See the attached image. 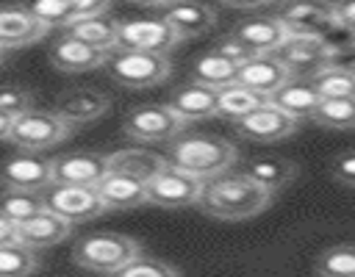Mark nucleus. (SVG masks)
<instances>
[{"label":"nucleus","mask_w":355,"mask_h":277,"mask_svg":"<svg viewBox=\"0 0 355 277\" xmlns=\"http://www.w3.org/2000/svg\"><path fill=\"white\" fill-rule=\"evenodd\" d=\"M69 36L103 50V53H114L119 47V19H114L111 14H97V17H86L78 19L67 28Z\"/></svg>","instance_id":"26"},{"label":"nucleus","mask_w":355,"mask_h":277,"mask_svg":"<svg viewBox=\"0 0 355 277\" xmlns=\"http://www.w3.org/2000/svg\"><path fill=\"white\" fill-rule=\"evenodd\" d=\"M67 3L72 6L75 22H78V19H86V17L108 14V8H111V0H67Z\"/></svg>","instance_id":"40"},{"label":"nucleus","mask_w":355,"mask_h":277,"mask_svg":"<svg viewBox=\"0 0 355 277\" xmlns=\"http://www.w3.org/2000/svg\"><path fill=\"white\" fill-rule=\"evenodd\" d=\"M316 277H355V244H336L316 255Z\"/></svg>","instance_id":"32"},{"label":"nucleus","mask_w":355,"mask_h":277,"mask_svg":"<svg viewBox=\"0 0 355 277\" xmlns=\"http://www.w3.org/2000/svg\"><path fill=\"white\" fill-rule=\"evenodd\" d=\"M166 105L189 125V122H197V119H208V116H216V91L202 86V83H183L180 89H175L166 100Z\"/></svg>","instance_id":"24"},{"label":"nucleus","mask_w":355,"mask_h":277,"mask_svg":"<svg viewBox=\"0 0 355 277\" xmlns=\"http://www.w3.org/2000/svg\"><path fill=\"white\" fill-rule=\"evenodd\" d=\"M94 191L105 211H130L147 202V183L128 175H116V172H108L94 186Z\"/></svg>","instance_id":"22"},{"label":"nucleus","mask_w":355,"mask_h":277,"mask_svg":"<svg viewBox=\"0 0 355 277\" xmlns=\"http://www.w3.org/2000/svg\"><path fill=\"white\" fill-rule=\"evenodd\" d=\"M200 194H202V180L175 169L172 163L147 183V202L158 208H169V211L197 205Z\"/></svg>","instance_id":"11"},{"label":"nucleus","mask_w":355,"mask_h":277,"mask_svg":"<svg viewBox=\"0 0 355 277\" xmlns=\"http://www.w3.org/2000/svg\"><path fill=\"white\" fill-rule=\"evenodd\" d=\"M236 80L263 97H272L286 80H291V72L275 53H269V55H252L250 61H244L239 66Z\"/></svg>","instance_id":"18"},{"label":"nucleus","mask_w":355,"mask_h":277,"mask_svg":"<svg viewBox=\"0 0 355 277\" xmlns=\"http://www.w3.org/2000/svg\"><path fill=\"white\" fill-rule=\"evenodd\" d=\"M72 233V224L64 222L61 216L50 213L47 208L42 213H36L33 219L22 222V224H14V238L19 244H25L28 249L39 252V249H47V247H55L58 241H64L67 235Z\"/></svg>","instance_id":"21"},{"label":"nucleus","mask_w":355,"mask_h":277,"mask_svg":"<svg viewBox=\"0 0 355 277\" xmlns=\"http://www.w3.org/2000/svg\"><path fill=\"white\" fill-rule=\"evenodd\" d=\"M122 130L133 141L164 144V141H175L186 130V122L166 102H144L125 114Z\"/></svg>","instance_id":"4"},{"label":"nucleus","mask_w":355,"mask_h":277,"mask_svg":"<svg viewBox=\"0 0 355 277\" xmlns=\"http://www.w3.org/2000/svg\"><path fill=\"white\" fill-rule=\"evenodd\" d=\"M272 202V194L266 188H261L252 177H247L244 172H225L214 180L202 183V194L197 199V205L222 222H241V219H252L261 211H266Z\"/></svg>","instance_id":"1"},{"label":"nucleus","mask_w":355,"mask_h":277,"mask_svg":"<svg viewBox=\"0 0 355 277\" xmlns=\"http://www.w3.org/2000/svg\"><path fill=\"white\" fill-rule=\"evenodd\" d=\"M333 177L349 188H355V150H347L341 152L336 161H333Z\"/></svg>","instance_id":"39"},{"label":"nucleus","mask_w":355,"mask_h":277,"mask_svg":"<svg viewBox=\"0 0 355 277\" xmlns=\"http://www.w3.org/2000/svg\"><path fill=\"white\" fill-rule=\"evenodd\" d=\"M269 102L300 122V119H311L313 116V111L319 108L322 97H319V91L313 89V83L308 78H291L269 97Z\"/></svg>","instance_id":"25"},{"label":"nucleus","mask_w":355,"mask_h":277,"mask_svg":"<svg viewBox=\"0 0 355 277\" xmlns=\"http://www.w3.org/2000/svg\"><path fill=\"white\" fill-rule=\"evenodd\" d=\"M322 100H355V66L330 64L311 78Z\"/></svg>","instance_id":"30"},{"label":"nucleus","mask_w":355,"mask_h":277,"mask_svg":"<svg viewBox=\"0 0 355 277\" xmlns=\"http://www.w3.org/2000/svg\"><path fill=\"white\" fill-rule=\"evenodd\" d=\"M44 211V197L36 194V191H17V188H6L0 194V213L14 222V224H22L28 219H33L36 213Z\"/></svg>","instance_id":"31"},{"label":"nucleus","mask_w":355,"mask_h":277,"mask_svg":"<svg viewBox=\"0 0 355 277\" xmlns=\"http://www.w3.org/2000/svg\"><path fill=\"white\" fill-rule=\"evenodd\" d=\"M141 255V244L125 233H89L72 247V260L97 274H116Z\"/></svg>","instance_id":"3"},{"label":"nucleus","mask_w":355,"mask_h":277,"mask_svg":"<svg viewBox=\"0 0 355 277\" xmlns=\"http://www.w3.org/2000/svg\"><path fill=\"white\" fill-rule=\"evenodd\" d=\"M236 75H239V64L227 61L225 55H219L214 50L205 53V55H200L194 61V66H191V80L194 83H202V86H208L214 91L236 83Z\"/></svg>","instance_id":"29"},{"label":"nucleus","mask_w":355,"mask_h":277,"mask_svg":"<svg viewBox=\"0 0 355 277\" xmlns=\"http://www.w3.org/2000/svg\"><path fill=\"white\" fill-rule=\"evenodd\" d=\"M275 17L286 25L288 36H330L341 30L338 8L330 0H280Z\"/></svg>","instance_id":"6"},{"label":"nucleus","mask_w":355,"mask_h":277,"mask_svg":"<svg viewBox=\"0 0 355 277\" xmlns=\"http://www.w3.org/2000/svg\"><path fill=\"white\" fill-rule=\"evenodd\" d=\"M31 108H33V94L28 89H22V86H0V114H6L8 119H17Z\"/></svg>","instance_id":"37"},{"label":"nucleus","mask_w":355,"mask_h":277,"mask_svg":"<svg viewBox=\"0 0 355 277\" xmlns=\"http://www.w3.org/2000/svg\"><path fill=\"white\" fill-rule=\"evenodd\" d=\"M166 161L175 169L205 183V180H214V177L230 172V166L239 161V150H236V144H230L222 136L194 133V136H178L169 147Z\"/></svg>","instance_id":"2"},{"label":"nucleus","mask_w":355,"mask_h":277,"mask_svg":"<svg viewBox=\"0 0 355 277\" xmlns=\"http://www.w3.org/2000/svg\"><path fill=\"white\" fill-rule=\"evenodd\" d=\"M214 53H219V55H225L227 61H233V64H244V61H250L255 53L247 47V44H241L233 33H227V36H222V39H216V44H214Z\"/></svg>","instance_id":"38"},{"label":"nucleus","mask_w":355,"mask_h":277,"mask_svg":"<svg viewBox=\"0 0 355 277\" xmlns=\"http://www.w3.org/2000/svg\"><path fill=\"white\" fill-rule=\"evenodd\" d=\"M311 119L322 127L349 130L355 127V100H322Z\"/></svg>","instance_id":"34"},{"label":"nucleus","mask_w":355,"mask_h":277,"mask_svg":"<svg viewBox=\"0 0 355 277\" xmlns=\"http://www.w3.org/2000/svg\"><path fill=\"white\" fill-rule=\"evenodd\" d=\"M108 75L128 89H147L158 86L169 78L172 64L169 55H153V53H136V50H114L105 61Z\"/></svg>","instance_id":"5"},{"label":"nucleus","mask_w":355,"mask_h":277,"mask_svg":"<svg viewBox=\"0 0 355 277\" xmlns=\"http://www.w3.org/2000/svg\"><path fill=\"white\" fill-rule=\"evenodd\" d=\"M11 122L6 114H0V141H8V133H11Z\"/></svg>","instance_id":"45"},{"label":"nucleus","mask_w":355,"mask_h":277,"mask_svg":"<svg viewBox=\"0 0 355 277\" xmlns=\"http://www.w3.org/2000/svg\"><path fill=\"white\" fill-rule=\"evenodd\" d=\"M111 53H103L69 33L58 36L53 44H50V64L61 72H89V69H97V66H105Z\"/></svg>","instance_id":"17"},{"label":"nucleus","mask_w":355,"mask_h":277,"mask_svg":"<svg viewBox=\"0 0 355 277\" xmlns=\"http://www.w3.org/2000/svg\"><path fill=\"white\" fill-rule=\"evenodd\" d=\"M263 102H269V97L247 89V86H241L236 80V83H230V86H225V89L216 91V116H225L230 122H239L241 116H247L250 111L261 108Z\"/></svg>","instance_id":"28"},{"label":"nucleus","mask_w":355,"mask_h":277,"mask_svg":"<svg viewBox=\"0 0 355 277\" xmlns=\"http://www.w3.org/2000/svg\"><path fill=\"white\" fill-rule=\"evenodd\" d=\"M275 55L286 64L291 78H308V80L324 66L336 64V47L324 36H294L291 33Z\"/></svg>","instance_id":"8"},{"label":"nucleus","mask_w":355,"mask_h":277,"mask_svg":"<svg viewBox=\"0 0 355 277\" xmlns=\"http://www.w3.org/2000/svg\"><path fill=\"white\" fill-rule=\"evenodd\" d=\"M166 166H169V161L161 152L147 150V147H125V150H116L108 155V172L128 175L141 183H150Z\"/></svg>","instance_id":"23"},{"label":"nucleus","mask_w":355,"mask_h":277,"mask_svg":"<svg viewBox=\"0 0 355 277\" xmlns=\"http://www.w3.org/2000/svg\"><path fill=\"white\" fill-rule=\"evenodd\" d=\"M180 39L202 36L216 25V11L205 0H175L161 14Z\"/></svg>","instance_id":"19"},{"label":"nucleus","mask_w":355,"mask_h":277,"mask_svg":"<svg viewBox=\"0 0 355 277\" xmlns=\"http://www.w3.org/2000/svg\"><path fill=\"white\" fill-rule=\"evenodd\" d=\"M128 3L147 6V8H166V6H169V3H175V0H128Z\"/></svg>","instance_id":"44"},{"label":"nucleus","mask_w":355,"mask_h":277,"mask_svg":"<svg viewBox=\"0 0 355 277\" xmlns=\"http://www.w3.org/2000/svg\"><path fill=\"white\" fill-rule=\"evenodd\" d=\"M219 3L227 8H236V11H258V8L272 6L275 0H219Z\"/></svg>","instance_id":"42"},{"label":"nucleus","mask_w":355,"mask_h":277,"mask_svg":"<svg viewBox=\"0 0 355 277\" xmlns=\"http://www.w3.org/2000/svg\"><path fill=\"white\" fill-rule=\"evenodd\" d=\"M39 269V255L19 241L0 244V277H31Z\"/></svg>","instance_id":"33"},{"label":"nucleus","mask_w":355,"mask_h":277,"mask_svg":"<svg viewBox=\"0 0 355 277\" xmlns=\"http://www.w3.org/2000/svg\"><path fill=\"white\" fill-rule=\"evenodd\" d=\"M300 122L288 114H283L277 105L272 102H263L261 108L250 111L247 116H241L236 122V133L247 141H255V144H275V141H283L288 138L291 133H297Z\"/></svg>","instance_id":"13"},{"label":"nucleus","mask_w":355,"mask_h":277,"mask_svg":"<svg viewBox=\"0 0 355 277\" xmlns=\"http://www.w3.org/2000/svg\"><path fill=\"white\" fill-rule=\"evenodd\" d=\"M108 111H111V97L105 91H100V89H89V86L69 89V91L58 94V100L53 105V114L58 119H64L69 127L97 122Z\"/></svg>","instance_id":"14"},{"label":"nucleus","mask_w":355,"mask_h":277,"mask_svg":"<svg viewBox=\"0 0 355 277\" xmlns=\"http://www.w3.org/2000/svg\"><path fill=\"white\" fill-rule=\"evenodd\" d=\"M0 183L6 188L44 194L53 186V158L19 150L0 163Z\"/></svg>","instance_id":"10"},{"label":"nucleus","mask_w":355,"mask_h":277,"mask_svg":"<svg viewBox=\"0 0 355 277\" xmlns=\"http://www.w3.org/2000/svg\"><path fill=\"white\" fill-rule=\"evenodd\" d=\"M183 39L169 28L164 17H141L119 22V47L116 50H136L153 55H169Z\"/></svg>","instance_id":"9"},{"label":"nucleus","mask_w":355,"mask_h":277,"mask_svg":"<svg viewBox=\"0 0 355 277\" xmlns=\"http://www.w3.org/2000/svg\"><path fill=\"white\" fill-rule=\"evenodd\" d=\"M47 33H50V28L42 25L25 6H3L0 8V47L3 50H17L25 44H33Z\"/></svg>","instance_id":"20"},{"label":"nucleus","mask_w":355,"mask_h":277,"mask_svg":"<svg viewBox=\"0 0 355 277\" xmlns=\"http://www.w3.org/2000/svg\"><path fill=\"white\" fill-rule=\"evenodd\" d=\"M108 175V155L100 152H67L53 158V183L94 188Z\"/></svg>","instance_id":"15"},{"label":"nucleus","mask_w":355,"mask_h":277,"mask_svg":"<svg viewBox=\"0 0 355 277\" xmlns=\"http://www.w3.org/2000/svg\"><path fill=\"white\" fill-rule=\"evenodd\" d=\"M6 53H8V50H3V47H0V64L6 61Z\"/></svg>","instance_id":"46"},{"label":"nucleus","mask_w":355,"mask_h":277,"mask_svg":"<svg viewBox=\"0 0 355 277\" xmlns=\"http://www.w3.org/2000/svg\"><path fill=\"white\" fill-rule=\"evenodd\" d=\"M25 8L47 28H69L75 22L72 6L67 0H31Z\"/></svg>","instance_id":"35"},{"label":"nucleus","mask_w":355,"mask_h":277,"mask_svg":"<svg viewBox=\"0 0 355 277\" xmlns=\"http://www.w3.org/2000/svg\"><path fill=\"white\" fill-rule=\"evenodd\" d=\"M114 277H180V271L158 258L150 255H139L136 260H130L122 271H116Z\"/></svg>","instance_id":"36"},{"label":"nucleus","mask_w":355,"mask_h":277,"mask_svg":"<svg viewBox=\"0 0 355 277\" xmlns=\"http://www.w3.org/2000/svg\"><path fill=\"white\" fill-rule=\"evenodd\" d=\"M336 8H338V25H341V30H347V33L355 36V0H341V3H336Z\"/></svg>","instance_id":"41"},{"label":"nucleus","mask_w":355,"mask_h":277,"mask_svg":"<svg viewBox=\"0 0 355 277\" xmlns=\"http://www.w3.org/2000/svg\"><path fill=\"white\" fill-rule=\"evenodd\" d=\"M241 44H247L255 55H269L277 53L280 44L288 39L286 25L275 17V14H250L241 22L233 25L230 30Z\"/></svg>","instance_id":"16"},{"label":"nucleus","mask_w":355,"mask_h":277,"mask_svg":"<svg viewBox=\"0 0 355 277\" xmlns=\"http://www.w3.org/2000/svg\"><path fill=\"white\" fill-rule=\"evenodd\" d=\"M8 241H17V238H14V222H8V219L0 213V244H8Z\"/></svg>","instance_id":"43"},{"label":"nucleus","mask_w":355,"mask_h":277,"mask_svg":"<svg viewBox=\"0 0 355 277\" xmlns=\"http://www.w3.org/2000/svg\"><path fill=\"white\" fill-rule=\"evenodd\" d=\"M247 177H252L261 188H266L269 194L286 188L294 177H297V166L294 161L288 158H280V155H261V158H252L244 169Z\"/></svg>","instance_id":"27"},{"label":"nucleus","mask_w":355,"mask_h":277,"mask_svg":"<svg viewBox=\"0 0 355 277\" xmlns=\"http://www.w3.org/2000/svg\"><path fill=\"white\" fill-rule=\"evenodd\" d=\"M42 197H44V208L50 213L61 216L69 224L89 222V219H97L100 213H105L97 191L86 188V186H58V183H53Z\"/></svg>","instance_id":"12"},{"label":"nucleus","mask_w":355,"mask_h":277,"mask_svg":"<svg viewBox=\"0 0 355 277\" xmlns=\"http://www.w3.org/2000/svg\"><path fill=\"white\" fill-rule=\"evenodd\" d=\"M69 133H72V127L64 119H58L53 111L31 108L11 122L8 141L19 150L39 152V150H47L53 144H61L64 138H69Z\"/></svg>","instance_id":"7"}]
</instances>
